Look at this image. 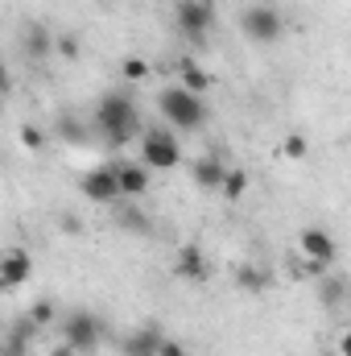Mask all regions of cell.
Here are the masks:
<instances>
[{"label": "cell", "mask_w": 351, "mask_h": 356, "mask_svg": "<svg viewBox=\"0 0 351 356\" xmlns=\"http://www.w3.org/2000/svg\"><path fill=\"white\" fill-rule=\"evenodd\" d=\"M95 124H99V133H103V141L108 145H128L137 133H141V120H137V99L128 95V91H108V95H99V104H95Z\"/></svg>", "instance_id": "obj_1"}, {"label": "cell", "mask_w": 351, "mask_h": 356, "mask_svg": "<svg viewBox=\"0 0 351 356\" xmlns=\"http://www.w3.org/2000/svg\"><path fill=\"white\" fill-rule=\"evenodd\" d=\"M157 112H162V120H166L170 129H178V133H198V129L207 124V104H203V95L178 88V83L157 95Z\"/></svg>", "instance_id": "obj_2"}, {"label": "cell", "mask_w": 351, "mask_h": 356, "mask_svg": "<svg viewBox=\"0 0 351 356\" xmlns=\"http://www.w3.org/2000/svg\"><path fill=\"white\" fill-rule=\"evenodd\" d=\"M178 162H182L178 137L166 124H149L141 133V166H149V170H174Z\"/></svg>", "instance_id": "obj_3"}, {"label": "cell", "mask_w": 351, "mask_h": 356, "mask_svg": "<svg viewBox=\"0 0 351 356\" xmlns=\"http://www.w3.org/2000/svg\"><path fill=\"white\" fill-rule=\"evenodd\" d=\"M298 253H302V273H310V277H323L331 261H335V236L327 232V228H306L302 236H298Z\"/></svg>", "instance_id": "obj_4"}, {"label": "cell", "mask_w": 351, "mask_h": 356, "mask_svg": "<svg viewBox=\"0 0 351 356\" xmlns=\"http://www.w3.org/2000/svg\"><path fill=\"white\" fill-rule=\"evenodd\" d=\"M174 21H178V33H182L190 46H203L207 29H211V21H215V8H211V0H178Z\"/></svg>", "instance_id": "obj_5"}, {"label": "cell", "mask_w": 351, "mask_h": 356, "mask_svg": "<svg viewBox=\"0 0 351 356\" xmlns=\"http://www.w3.org/2000/svg\"><path fill=\"white\" fill-rule=\"evenodd\" d=\"M99 336H103V327H99V319L91 311H71L62 319V344L71 353H95L99 348Z\"/></svg>", "instance_id": "obj_6"}, {"label": "cell", "mask_w": 351, "mask_h": 356, "mask_svg": "<svg viewBox=\"0 0 351 356\" xmlns=\"http://www.w3.org/2000/svg\"><path fill=\"white\" fill-rule=\"evenodd\" d=\"M240 29H244V38H252V42H277L281 38V13L277 8H268V4H252V8H244V17H240Z\"/></svg>", "instance_id": "obj_7"}, {"label": "cell", "mask_w": 351, "mask_h": 356, "mask_svg": "<svg viewBox=\"0 0 351 356\" xmlns=\"http://www.w3.org/2000/svg\"><path fill=\"white\" fill-rule=\"evenodd\" d=\"M112 178H116L120 199H141L153 186V170L141 162H112Z\"/></svg>", "instance_id": "obj_8"}, {"label": "cell", "mask_w": 351, "mask_h": 356, "mask_svg": "<svg viewBox=\"0 0 351 356\" xmlns=\"http://www.w3.org/2000/svg\"><path fill=\"white\" fill-rule=\"evenodd\" d=\"M79 191L91 203H120V191H116V178H112V166H95L79 178Z\"/></svg>", "instance_id": "obj_9"}, {"label": "cell", "mask_w": 351, "mask_h": 356, "mask_svg": "<svg viewBox=\"0 0 351 356\" xmlns=\"http://www.w3.org/2000/svg\"><path fill=\"white\" fill-rule=\"evenodd\" d=\"M21 54L33 58V63L50 58V54H54V33H50L46 25H25V29H21Z\"/></svg>", "instance_id": "obj_10"}, {"label": "cell", "mask_w": 351, "mask_h": 356, "mask_svg": "<svg viewBox=\"0 0 351 356\" xmlns=\"http://www.w3.org/2000/svg\"><path fill=\"white\" fill-rule=\"evenodd\" d=\"M29 273H33V261H29V253H25V249H12V253H4V257H0V286H4V290H12V286L29 282Z\"/></svg>", "instance_id": "obj_11"}, {"label": "cell", "mask_w": 351, "mask_h": 356, "mask_svg": "<svg viewBox=\"0 0 351 356\" xmlns=\"http://www.w3.org/2000/svg\"><path fill=\"white\" fill-rule=\"evenodd\" d=\"M223 175H228V162H223L219 154H207V158H198V162L190 166V178H194L203 191H219V186H223Z\"/></svg>", "instance_id": "obj_12"}, {"label": "cell", "mask_w": 351, "mask_h": 356, "mask_svg": "<svg viewBox=\"0 0 351 356\" xmlns=\"http://www.w3.org/2000/svg\"><path fill=\"white\" fill-rule=\"evenodd\" d=\"M157 344H162V332L157 327H137L120 340V353L124 356H157Z\"/></svg>", "instance_id": "obj_13"}, {"label": "cell", "mask_w": 351, "mask_h": 356, "mask_svg": "<svg viewBox=\"0 0 351 356\" xmlns=\"http://www.w3.org/2000/svg\"><path fill=\"white\" fill-rule=\"evenodd\" d=\"M174 269H178V277H186V282H203V277H207V257H203V249H198V245H182Z\"/></svg>", "instance_id": "obj_14"}, {"label": "cell", "mask_w": 351, "mask_h": 356, "mask_svg": "<svg viewBox=\"0 0 351 356\" xmlns=\"http://www.w3.org/2000/svg\"><path fill=\"white\" fill-rule=\"evenodd\" d=\"M54 137H62L67 145H83V141H87V124H83L75 112H58V116H54Z\"/></svg>", "instance_id": "obj_15"}, {"label": "cell", "mask_w": 351, "mask_h": 356, "mask_svg": "<svg viewBox=\"0 0 351 356\" xmlns=\"http://www.w3.org/2000/svg\"><path fill=\"white\" fill-rule=\"evenodd\" d=\"M178 79H182L178 88L194 91V95H203V91L211 88V75H207V71H203L194 58H182V63H178Z\"/></svg>", "instance_id": "obj_16"}, {"label": "cell", "mask_w": 351, "mask_h": 356, "mask_svg": "<svg viewBox=\"0 0 351 356\" xmlns=\"http://www.w3.org/2000/svg\"><path fill=\"white\" fill-rule=\"evenodd\" d=\"M318 298H323L331 311H339V307L348 302V282H343V277H327V273H323V277H318Z\"/></svg>", "instance_id": "obj_17"}, {"label": "cell", "mask_w": 351, "mask_h": 356, "mask_svg": "<svg viewBox=\"0 0 351 356\" xmlns=\"http://www.w3.org/2000/svg\"><path fill=\"white\" fill-rule=\"evenodd\" d=\"M116 224L128 228V232H149V228H153V220H149L141 207H132V203H124V207L116 211Z\"/></svg>", "instance_id": "obj_18"}, {"label": "cell", "mask_w": 351, "mask_h": 356, "mask_svg": "<svg viewBox=\"0 0 351 356\" xmlns=\"http://www.w3.org/2000/svg\"><path fill=\"white\" fill-rule=\"evenodd\" d=\"M236 286H240V290L261 294L264 286H268V273H264V269H257V266H240V269H236Z\"/></svg>", "instance_id": "obj_19"}, {"label": "cell", "mask_w": 351, "mask_h": 356, "mask_svg": "<svg viewBox=\"0 0 351 356\" xmlns=\"http://www.w3.org/2000/svg\"><path fill=\"white\" fill-rule=\"evenodd\" d=\"M244 191H248V175H244V170H232V166H228V175H223V186H219V195L236 203V199H240Z\"/></svg>", "instance_id": "obj_20"}, {"label": "cell", "mask_w": 351, "mask_h": 356, "mask_svg": "<svg viewBox=\"0 0 351 356\" xmlns=\"http://www.w3.org/2000/svg\"><path fill=\"white\" fill-rule=\"evenodd\" d=\"M120 79H128V83L149 79V63H141V58H124V63H120Z\"/></svg>", "instance_id": "obj_21"}, {"label": "cell", "mask_w": 351, "mask_h": 356, "mask_svg": "<svg viewBox=\"0 0 351 356\" xmlns=\"http://www.w3.org/2000/svg\"><path fill=\"white\" fill-rule=\"evenodd\" d=\"M25 315H29L37 327H50V323H54V302H50V298H37V302H33Z\"/></svg>", "instance_id": "obj_22"}, {"label": "cell", "mask_w": 351, "mask_h": 356, "mask_svg": "<svg viewBox=\"0 0 351 356\" xmlns=\"http://www.w3.org/2000/svg\"><path fill=\"white\" fill-rule=\"evenodd\" d=\"M54 54H62V58H79V38H75V33H58V38H54Z\"/></svg>", "instance_id": "obj_23"}, {"label": "cell", "mask_w": 351, "mask_h": 356, "mask_svg": "<svg viewBox=\"0 0 351 356\" xmlns=\"http://www.w3.org/2000/svg\"><path fill=\"white\" fill-rule=\"evenodd\" d=\"M281 154H285V158H306V137H302V133H289V137L281 141Z\"/></svg>", "instance_id": "obj_24"}, {"label": "cell", "mask_w": 351, "mask_h": 356, "mask_svg": "<svg viewBox=\"0 0 351 356\" xmlns=\"http://www.w3.org/2000/svg\"><path fill=\"white\" fill-rule=\"evenodd\" d=\"M21 141H25V149H33V154H37V149L46 145V137H42V129H33V124H25V129H21Z\"/></svg>", "instance_id": "obj_25"}, {"label": "cell", "mask_w": 351, "mask_h": 356, "mask_svg": "<svg viewBox=\"0 0 351 356\" xmlns=\"http://www.w3.org/2000/svg\"><path fill=\"white\" fill-rule=\"evenodd\" d=\"M157 356H190V353H186V344H182V340H166V336H162Z\"/></svg>", "instance_id": "obj_26"}, {"label": "cell", "mask_w": 351, "mask_h": 356, "mask_svg": "<svg viewBox=\"0 0 351 356\" xmlns=\"http://www.w3.org/2000/svg\"><path fill=\"white\" fill-rule=\"evenodd\" d=\"M58 224H62V232H79V228H83V224H79V216H62Z\"/></svg>", "instance_id": "obj_27"}, {"label": "cell", "mask_w": 351, "mask_h": 356, "mask_svg": "<svg viewBox=\"0 0 351 356\" xmlns=\"http://www.w3.org/2000/svg\"><path fill=\"white\" fill-rule=\"evenodd\" d=\"M8 91V67H4V58H0V95Z\"/></svg>", "instance_id": "obj_28"}, {"label": "cell", "mask_w": 351, "mask_h": 356, "mask_svg": "<svg viewBox=\"0 0 351 356\" xmlns=\"http://www.w3.org/2000/svg\"><path fill=\"white\" fill-rule=\"evenodd\" d=\"M50 356H79V353H71L67 344H54V348H50Z\"/></svg>", "instance_id": "obj_29"}, {"label": "cell", "mask_w": 351, "mask_h": 356, "mask_svg": "<svg viewBox=\"0 0 351 356\" xmlns=\"http://www.w3.org/2000/svg\"><path fill=\"white\" fill-rule=\"evenodd\" d=\"M0 356H4V348H0Z\"/></svg>", "instance_id": "obj_30"}, {"label": "cell", "mask_w": 351, "mask_h": 356, "mask_svg": "<svg viewBox=\"0 0 351 356\" xmlns=\"http://www.w3.org/2000/svg\"><path fill=\"white\" fill-rule=\"evenodd\" d=\"M103 4H108V0H103Z\"/></svg>", "instance_id": "obj_31"}]
</instances>
